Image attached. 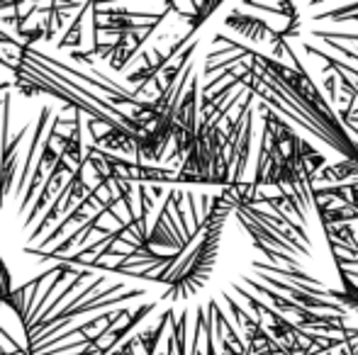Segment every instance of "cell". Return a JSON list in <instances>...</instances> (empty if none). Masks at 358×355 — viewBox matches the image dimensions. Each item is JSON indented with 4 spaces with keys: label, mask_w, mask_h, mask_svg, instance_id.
I'll return each instance as SVG.
<instances>
[{
    "label": "cell",
    "mask_w": 358,
    "mask_h": 355,
    "mask_svg": "<svg viewBox=\"0 0 358 355\" xmlns=\"http://www.w3.org/2000/svg\"><path fill=\"white\" fill-rule=\"evenodd\" d=\"M227 27L236 29L241 37L251 39V42H268L271 47H275L278 42H283V34L280 29H273L266 20H259V17H249V15H241L239 10L229 15L224 20Z\"/></svg>",
    "instance_id": "cell-1"
}]
</instances>
